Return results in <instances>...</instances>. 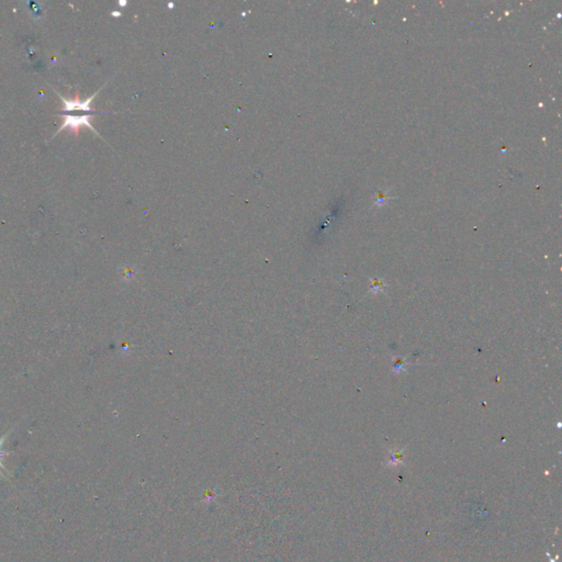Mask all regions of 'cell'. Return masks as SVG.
I'll return each instance as SVG.
<instances>
[{"instance_id": "2", "label": "cell", "mask_w": 562, "mask_h": 562, "mask_svg": "<svg viewBox=\"0 0 562 562\" xmlns=\"http://www.w3.org/2000/svg\"><path fill=\"white\" fill-rule=\"evenodd\" d=\"M97 94H98V92H96V94H95L94 96L89 97L88 99L85 100V101H79L78 99L74 100V101L66 100L65 98H63V97L60 95L61 100L64 102V110H63V111H62L61 113H63V115H65V114L68 113V112L74 111V110H83V111L88 112L89 114H104V113H109V112H104V111H97V110L91 109L90 103H91L92 100H94V98L97 96Z\"/></svg>"}, {"instance_id": "3", "label": "cell", "mask_w": 562, "mask_h": 562, "mask_svg": "<svg viewBox=\"0 0 562 562\" xmlns=\"http://www.w3.org/2000/svg\"><path fill=\"white\" fill-rule=\"evenodd\" d=\"M6 437H7V436H5V437H3L2 439H0V474H4L5 467H4V465H3V459L5 458L6 455H7V453H5V451L3 450V445H4V443H5Z\"/></svg>"}, {"instance_id": "1", "label": "cell", "mask_w": 562, "mask_h": 562, "mask_svg": "<svg viewBox=\"0 0 562 562\" xmlns=\"http://www.w3.org/2000/svg\"><path fill=\"white\" fill-rule=\"evenodd\" d=\"M95 114H83V115H71V114H65L64 117H65V121H64V123L61 125L60 130L56 132L60 133L62 130L65 129V127H69V129L73 130L75 132V134H78V130L79 127L82 126H88L89 129H91L94 131L96 134H98V132L92 127V125L90 124V118L94 117Z\"/></svg>"}]
</instances>
